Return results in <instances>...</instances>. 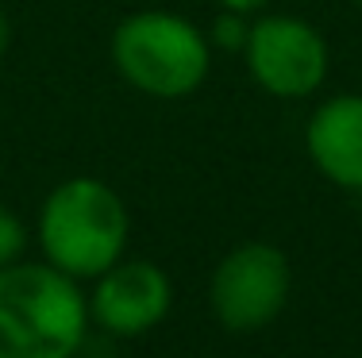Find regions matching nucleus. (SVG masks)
I'll use <instances>...</instances> for the list:
<instances>
[{
	"label": "nucleus",
	"instance_id": "1",
	"mask_svg": "<svg viewBox=\"0 0 362 358\" xmlns=\"http://www.w3.org/2000/svg\"><path fill=\"white\" fill-rule=\"evenodd\" d=\"M89 320L81 285L50 262L0 270V358H77Z\"/></svg>",
	"mask_w": 362,
	"mask_h": 358
},
{
	"label": "nucleus",
	"instance_id": "2",
	"mask_svg": "<svg viewBox=\"0 0 362 358\" xmlns=\"http://www.w3.org/2000/svg\"><path fill=\"white\" fill-rule=\"evenodd\" d=\"M132 216L127 204L100 177H70L54 185L39 208L42 262L74 281H97L127 251Z\"/></svg>",
	"mask_w": 362,
	"mask_h": 358
},
{
	"label": "nucleus",
	"instance_id": "3",
	"mask_svg": "<svg viewBox=\"0 0 362 358\" xmlns=\"http://www.w3.org/2000/svg\"><path fill=\"white\" fill-rule=\"evenodd\" d=\"M112 66L132 89L158 100H181L209 78L212 42L193 20L162 8L135 12L112 31Z\"/></svg>",
	"mask_w": 362,
	"mask_h": 358
},
{
	"label": "nucleus",
	"instance_id": "4",
	"mask_svg": "<svg viewBox=\"0 0 362 358\" xmlns=\"http://www.w3.org/2000/svg\"><path fill=\"white\" fill-rule=\"evenodd\" d=\"M293 270L289 258L274 243L251 239V243L231 246L212 270L209 281V304L228 331H262L281 316L289 301Z\"/></svg>",
	"mask_w": 362,
	"mask_h": 358
},
{
	"label": "nucleus",
	"instance_id": "5",
	"mask_svg": "<svg viewBox=\"0 0 362 358\" xmlns=\"http://www.w3.org/2000/svg\"><path fill=\"white\" fill-rule=\"evenodd\" d=\"M255 85L278 100H305L327 78V42L313 23L297 16H262L251 23L243 47Z\"/></svg>",
	"mask_w": 362,
	"mask_h": 358
},
{
	"label": "nucleus",
	"instance_id": "6",
	"mask_svg": "<svg viewBox=\"0 0 362 358\" xmlns=\"http://www.w3.org/2000/svg\"><path fill=\"white\" fill-rule=\"evenodd\" d=\"M170 304H174V285H170L166 270L143 258H119L93 285L89 316L112 335L127 339L158 328L170 316Z\"/></svg>",
	"mask_w": 362,
	"mask_h": 358
},
{
	"label": "nucleus",
	"instance_id": "7",
	"mask_svg": "<svg viewBox=\"0 0 362 358\" xmlns=\"http://www.w3.org/2000/svg\"><path fill=\"white\" fill-rule=\"evenodd\" d=\"M305 150L332 185L362 193V93H339L316 105L305 127Z\"/></svg>",
	"mask_w": 362,
	"mask_h": 358
},
{
	"label": "nucleus",
	"instance_id": "8",
	"mask_svg": "<svg viewBox=\"0 0 362 358\" xmlns=\"http://www.w3.org/2000/svg\"><path fill=\"white\" fill-rule=\"evenodd\" d=\"M247 35H251V23H247V16H243V12H228V8H220V16L212 20V28H209L212 50H239V54H243Z\"/></svg>",
	"mask_w": 362,
	"mask_h": 358
},
{
	"label": "nucleus",
	"instance_id": "9",
	"mask_svg": "<svg viewBox=\"0 0 362 358\" xmlns=\"http://www.w3.org/2000/svg\"><path fill=\"white\" fill-rule=\"evenodd\" d=\"M23 251H28V227H23V220L12 208L0 204V270L20 262Z\"/></svg>",
	"mask_w": 362,
	"mask_h": 358
},
{
	"label": "nucleus",
	"instance_id": "10",
	"mask_svg": "<svg viewBox=\"0 0 362 358\" xmlns=\"http://www.w3.org/2000/svg\"><path fill=\"white\" fill-rule=\"evenodd\" d=\"M270 0H220V8H228V12H243V16H251L258 12V8H266Z\"/></svg>",
	"mask_w": 362,
	"mask_h": 358
},
{
	"label": "nucleus",
	"instance_id": "11",
	"mask_svg": "<svg viewBox=\"0 0 362 358\" xmlns=\"http://www.w3.org/2000/svg\"><path fill=\"white\" fill-rule=\"evenodd\" d=\"M8 47H12V23H8V16L0 12V58L8 54Z\"/></svg>",
	"mask_w": 362,
	"mask_h": 358
},
{
	"label": "nucleus",
	"instance_id": "12",
	"mask_svg": "<svg viewBox=\"0 0 362 358\" xmlns=\"http://www.w3.org/2000/svg\"><path fill=\"white\" fill-rule=\"evenodd\" d=\"M355 4H358V8H362V0H355Z\"/></svg>",
	"mask_w": 362,
	"mask_h": 358
}]
</instances>
